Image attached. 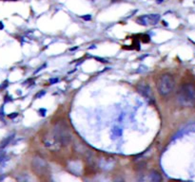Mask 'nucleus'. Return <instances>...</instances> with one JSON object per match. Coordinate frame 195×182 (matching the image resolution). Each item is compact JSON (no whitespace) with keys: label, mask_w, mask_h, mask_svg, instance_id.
<instances>
[{"label":"nucleus","mask_w":195,"mask_h":182,"mask_svg":"<svg viewBox=\"0 0 195 182\" xmlns=\"http://www.w3.org/2000/svg\"><path fill=\"white\" fill-rule=\"evenodd\" d=\"M39 113H40V115H41V116H45V115H46V109H43V108L40 109V110H39Z\"/></svg>","instance_id":"f8f14e48"},{"label":"nucleus","mask_w":195,"mask_h":182,"mask_svg":"<svg viewBox=\"0 0 195 182\" xmlns=\"http://www.w3.org/2000/svg\"><path fill=\"white\" fill-rule=\"evenodd\" d=\"M161 2H163V0H157V3H161Z\"/></svg>","instance_id":"dca6fc26"},{"label":"nucleus","mask_w":195,"mask_h":182,"mask_svg":"<svg viewBox=\"0 0 195 182\" xmlns=\"http://www.w3.org/2000/svg\"><path fill=\"white\" fill-rule=\"evenodd\" d=\"M175 86V81L173 77L169 74L162 75L158 82H157V89L160 95L162 96H168L172 92Z\"/></svg>","instance_id":"7ed1b4c3"},{"label":"nucleus","mask_w":195,"mask_h":182,"mask_svg":"<svg viewBox=\"0 0 195 182\" xmlns=\"http://www.w3.org/2000/svg\"><path fill=\"white\" fill-rule=\"evenodd\" d=\"M43 142H44L45 146H47L51 150H59L60 146H61V144L56 140V138L55 136V135H53V133L47 134L44 138H43Z\"/></svg>","instance_id":"39448f33"},{"label":"nucleus","mask_w":195,"mask_h":182,"mask_svg":"<svg viewBox=\"0 0 195 182\" xmlns=\"http://www.w3.org/2000/svg\"><path fill=\"white\" fill-rule=\"evenodd\" d=\"M55 82H57V79H52V80H51V83L52 84V83H55Z\"/></svg>","instance_id":"2eb2a0df"},{"label":"nucleus","mask_w":195,"mask_h":182,"mask_svg":"<svg viewBox=\"0 0 195 182\" xmlns=\"http://www.w3.org/2000/svg\"><path fill=\"white\" fill-rule=\"evenodd\" d=\"M31 167L34 172L38 174L39 176H43L47 173L48 171V164L47 162L44 160L43 158L39 157V156H35L32 159L31 162Z\"/></svg>","instance_id":"20e7f679"},{"label":"nucleus","mask_w":195,"mask_h":182,"mask_svg":"<svg viewBox=\"0 0 195 182\" xmlns=\"http://www.w3.org/2000/svg\"><path fill=\"white\" fill-rule=\"evenodd\" d=\"M82 18H83L84 20H87V21H89V20H91V16L90 14H86V15L82 16Z\"/></svg>","instance_id":"9b49d317"},{"label":"nucleus","mask_w":195,"mask_h":182,"mask_svg":"<svg viewBox=\"0 0 195 182\" xmlns=\"http://www.w3.org/2000/svg\"><path fill=\"white\" fill-rule=\"evenodd\" d=\"M5 156H6V153L3 150H0V163L3 161V159L5 158Z\"/></svg>","instance_id":"9d476101"},{"label":"nucleus","mask_w":195,"mask_h":182,"mask_svg":"<svg viewBox=\"0 0 195 182\" xmlns=\"http://www.w3.org/2000/svg\"><path fill=\"white\" fill-rule=\"evenodd\" d=\"M4 29V25L2 22H0V30H3Z\"/></svg>","instance_id":"4468645a"},{"label":"nucleus","mask_w":195,"mask_h":182,"mask_svg":"<svg viewBox=\"0 0 195 182\" xmlns=\"http://www.w3.org/2000/svg\"><path fill=\"white\" fill-rule=\"evenodd\" d=\"M52 133L61 145H68L71 140V135L70 129L67 123L64 122L63 121H60L55 124Z\"/></svg>","instance_id":"f03ea898"},{"label":"nucleus","mask_w":195,"mask_h":182,"mask_svg":"<svg viewBox=\"0 0 195 182\" xmlns=\"http://www.w3.org/2000/svg\"><path fill=\"white\" fill-rule=\"evenodd\" d=\"M42 95H45V91H42V92H41L40 94H38V95H37L36 97L38 98V97H40V96H42Z\"/></svg>","instance_id":"ddd939ff"},{"label":"nucleus","mask_w":195,"mask_h":182,"mask_svg":"<svg viewBox=\"0 0 195 182\" xmlns=\"http://www.w3.org/2000/svg\"><path fill=\"white\" fill-rule=\"evenodd\" d=\"M149 179L153 182H158V181L162 180V177H161L160 174L158 172H156V171H151L149 173Z\"/></svg>","instance_id":"6e6552de"},{"label":"nucleus","mask_w":195,"mask_h":182,"mask_svg":"<svg viewBox=\"0 0 195 182\" xmlns=\"http://www.w3.org/2000/svg\"><path fill=\"white\" fill-rule=\"evenodd\" d=\"M14 136V134H12V135L8 136L6 139H4V140L1 141V143H0V148H1V149H3V148H5L7 145H9L10 142L13 140Z\"/></svg>","instance_id":"1a4fd4ad"},{"label":"nucleus","mask_w":195,"mask_h":182,"mask_svg":"<svg viewBox=\"0 0 195 182\" xmlns=\"http://www.w3.org/2000/svg\"><path fill=\"white\" fill-rule=\"evenodd\" d=\"M177 100L184 106H190L195 102V86L191 84H186L179 88Z\"/></svg>","instance_id":"f257e3e1"},{"label":"nucleus","mask_w":195,"mask_h":182,"mask_svg":"<svg viewBox=\"0 0 195 182\" xmlns=\"http://www.w3.org/2000/svg\"><path fill=\"white\" fill-rule=\"evenodd\" d=\"M160 20V15L159 14H150V15H146V16H141L137 19V23L140 25L147 26L148 24L150 25H156L158 21Z\"/></svg>","instance_id":"0eeeda50"},{"label":"nucleus","mask_w":195,"mask_h":182,"mask_svg":"<svg viewBox=\"0 0 195 182\" xmlns=\"http://www.w3.org/2000/svg\"><path fill=\"white\" fill-rule=\"evenodd\" d=\"M1 1H7V0H1Z\"/></svg>","instance_id":"f3484780"},{"label":"nucleus","mask_w":195,"mask_h":182,"mask_svg":"<svg viewBox=\"0 0 195 182\" xmlns=\"http://www.w3.org/2000/svg\"><path fill=\"white\" fill-rule=\"evenodd\" d=\"M136 90L141 96H143L147 100L153 101L154 98H153V94H152V90H151V88L148 85L143 84V83L139 84L136 85Z\"/></svg>","instance_id":"423d86ee"}]
</instances>
